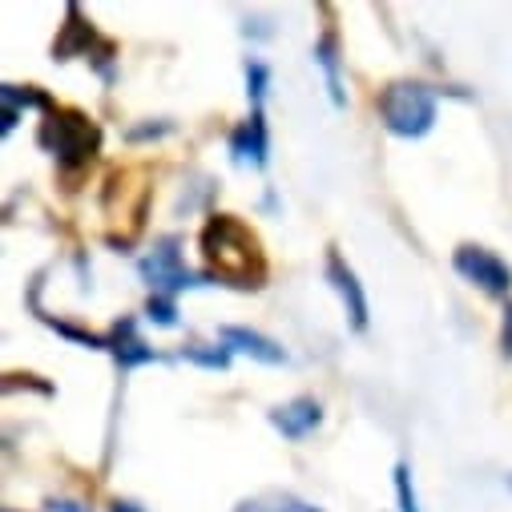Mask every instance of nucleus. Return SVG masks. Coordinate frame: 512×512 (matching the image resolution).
<instances>
[{"label":"nucleus","mask_w":512,"mask_h":512,"mask_svg":"<svg viewBox=\"0 0 512 512\" xmlns=\"http://www.w3.org/2000/svg\"><path fill=\"white\" fill-rule=\"evenodd\" d=\"M198 246H202V259H206V267L218 283H230V287H242V291L263 287V279H267L263 242L234 214H214L202 226Z\"/></svg>","instance_id":"f257e3e1"},{"label":"nucleus","mask_w":512,"mask_h":512,"mask_svg":"<svg viewBox=\"0 0 512 512\" xmlns=\"http://www.w3.org/2000/svg\"><path fill=\"white\" fill-rule=\"evenodd\" d=\"M41 146L57 158L65 170H81L101 150V130L77 109H49V121L41 125Z\"/></svg>","instance_id":"f03ea898"},{"label":"nucleus","mask_w":512,"mask_h":512,"mask_svg":"<svg viewBox=\"0 0 512 512\" xmlns=\"http://www.w3.org/2000/svg\"><path fill=\"white\" fill-rule=\"evenodd\" d=\"M379 117L396 138H424L436 125V93L420 81H396L379 97Z\"/></svg>","instance_id":"7ed1b4c3"},{"label":"nucleus","mask_w":512,"mask_h":512,"mask_svg":"<svg viewBox=\"0 0 512 512\" xmlns=\"http://www.w3.org/2000/svg\"><path fill=\"white\" fill-rule=\"evenodd\" d=\"M452 267H456L468 283H476L484 295H500V299H504V295L512 291V267L500 259L496 250H488V246H472V242L456 246Z\"/></svg>","instance_id":"20e7f679"},{"label":"nucleus","mask_w":512,"mask_h":512,"mask_svg":"<svg viewBox=\"0 0 512 512\" xmlns=\"http://www.w3.org/2000/svg\"><path fill=\"white\" fill-rule=\"evenodd\" d=\"M142 279L154 287V295H178V291H190V287H202V275L186 271L182 254H178V238H162L154 254L142 259Z\"/></svg>","instance_id":"39448f33"},{"label":"nucleus","mask_w":512,"mask_h":512,"mask_svg":"<svg viewBox=\"0 0 512 512\" xmlns=\"http://www.w3.org/2000/svg\"><path fill=\"white\" fill-rule=\"evenodd\" d=\"M327 283H331L335 295L343 299V307H347V315H351V327L363 331V327H367V295H363L355 271L343 263L339 250H327Z\"/></svg>","instance_id":"423d86ee"},{"label":"nucleus","mask_w":512,"mask_h":512,"mask_svg":"<svg viewBox=\"0 0 512 512\" xmlns=\"http://www.w3.org/2000/svg\"><path fill=\"white\" fill-rule=\"evenodd\" d=\"M230 154H234V162L254 166V170L267 166V121H263V109H254L250 121H242L238 130L230 134Z\"/></svg>","instance_id":"0eeeda50"},{"label":"nucleus","mask_w":512,"mask_h":512,"mask_svg":"<svg viewBox=\"0 0 512 512\" xmlns=\"http://www.w3.org/2000/svg\"><path fill=\"white\" fill-rule=\"evenodd\" d=\"M222 343H226L230 351H242V355L259 359V363H271V367L287 363V351H283L275 339H267L263 331H250V327H222Z\"/></svg>","instance_id":"6e6552de"},{"label":"nucleus","mask_w":512,"mask_h":512,"mask_svg":"<svg viewBox=\"0 0 512 512\" xmlns=\"http://www.w3.org/2000/svg\"><path fill=\"white\" fill-rule=\"evenodd\" d=\"M319 420H323V408H319L311 396H299V400H291V404H283V408L271 412V424H275L287 440H303L311 428H319Z\"/></svg>","instance_id":"1a4fd4ad"},{"label":"nucleus","mask_w":512,"mask_h":512,"mask_svg":"<svg viewBox=\"0 0 512 512\" xmlns=\"http://www.w3.org/2000/svg\"><path fill=\"white\" fill-rule=\"evenodd\" d=\"M113 355H117L121 367H142V363H154L158 359L154 347H146L142 339H134V323L130 319H125L117 327V335H113Z\"/></svg>","instance_id":"9d476101"},{"label":"nucleus","mask_w":512,"mask_h":512,"mask_svg":"<svg viewBox=\"0 0 512 512\" xmlns=\"http://www.w3.org/2000/svg\"><path fill=\"white\" fill-rule=\"evenodd\" d=\"M315 65H319V69H323V77H327L331 101H335V105H343L347 97H343V77H339V41H335V33H327V37L315 45Z\"/></svg>","instance_id":"9b49d317"},{"label":"nucleus","mask_w":512,"mask_h":512,"mask_svg":"<svg viewBox=\"0 0 512 512\" xmlns=\"http://www.w3.org/2000/svg\"><path fill=\"white\" fill-rule=\"evenodd\" d=\"M182 359L198 363V367H210V371H222L230 363V347H182Z\"/></svg>","instance_id":"f8f14e48"},{"label":"nucleus","mask_w":512,"mask_h":512,"mask_svg":"<svg viewBox=\"0 0 512 512\" xmlns=\"http://www.w3.org/2000/svg\"><path fill=\"white\" fill-rule=\"evenodd\" d=\"M267 81H271V69L263 61H246V93L254 101V109H263V97H267Z\"/></svg>","instance_id":"ddd939ff"},{"label":"nucleus","mask_w":512,"mask_h":512,"mask_svg":"<svg viewBox=\"0 0 512 512\" xmlns=\"http://www.w3.org/2000/svg\"><path fill=\"white\" fill-rule=\"evenodd\" d=\"M146 319L158 323V327H178V307H174V299H170V295H154V299L146 303Z\"/></svg>","instance_id":"4468645a"},{"label":"nucleus","mask_w":512,"mask_h":512,"mask_svg":"<svg viewBox=\"0 0 512 512\" xmlns=\"http://www.w3.org/2000/svg\"><path fill=\"white\" fill-rule=\"evenodd\" d=\"M396 500H400V512H420V500H416L412 468L408 464H396Z\"/></svg>","instance_id":"2eb2a0df"},{"label":"nucleus","mask_w":512,"mask_h":512,"mask_svg":"<svg viewBox=\"0 0 512 512\" xmlns=\"http://www.w3.org/2000/svg\"><path fill=\"white\" fill-rule=\"evenodd\" d=\"M250 512H323L315 504H303V500H279L275 508H250Z\"/></svg>","instance_id":"dca6fc26"},{"label":"nucleus","mask_w":512,"mask_h":512,"mask_svg":"<svg viewBox=\"0 0 512 512\" xmlns=\"http://www.w3.org/2000/svg\"><path fill=\"white\" fill-rule=\"evenodd\" d=\"M500 347H504V355L512 359V303L504 307V331H500Z\"/></svg>","instance_id":"f3484780"},{"label":"nucleus","mask_w":512,"mask_h":512,"mask_svg":"<svg viewBox=\"0 0 512 512\" xmlns=\"http://www.w3.org/2000/svg\"><path fill=\"white\" fill-rule=\"evenodd\" d=\"M49 512H89L85 504H77V500H53L49 504Z\"/></svg>","instance_id":"a211bd4d"},{"label":"nucleus","mask_w":512,"mask_h":512,"mask_svg":"<svg viewBox=\"0 0 512 512\" xmlns=\"http://www.w3.org/2000/svg\"><path fill=\"white\" fill-rule=\"evenodd\" d=\"M113 512H142V508H134V504H113Z\"/></svg>","instance_id":"6ab92c4d"},{"label":"nucleus","mask_w":512,"mask_h":512,"mask_svg":"<svg viewBox=\"0 0 512 512\" xmlns=\"http://www.w3.org/2000/svg\"><path fill=\"white\" fill-rule=\"evenodd\" d=\"M508 488H512V476H508Z\"/></svg>","instance_id":"aec40b11"}]
</instances>
